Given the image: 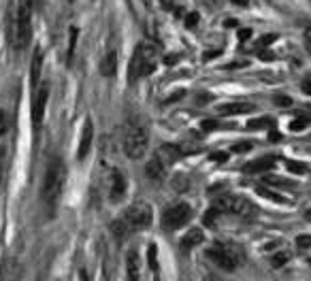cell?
<instances>
[{"mask_svg": "<svg viewBox=\"0 0 311 281\" xmlns=\"http://www.w3.org/2000/svg\"><path fill=\"white\" fill-rule=\"evenodd\" d=\"M290 260V253H286V251H279V253H275L273 258H271V264L275 266V268H279V266H283L286 262Z\"/></svg>", "mask_w": 311, "mask_h": 281, "instance_id": "obj_24", "label": "cell"}, {"mask_svg": "<svg viewBox=\"0 0 311 281\" xmlns=\"http://www.w3.org/2000/svg\"><path fill=\"white\" fill-rule=\"evenodd\" d=\"M220 215H224V213H222V211H220L215 205H211L209 209L205 211V215H202V222H205L207 226H213L215 222H218V217H220Z\"/></svg>", "mask_w": 311, "mask_h": 281, "instance_id": "obj_20", "label": "cell"}, {"mask_svg": "<svg viewBox=\"0 0 311 281\" xmlns=\"http://www.w3.org/2000/svg\"><path fill=\"white\" fill-rule=\"evenodd\" d=\"M9 128V121H7V111H0V134H5Z\"/></svg>", "mask_w": 311, "mask_h": 281, "instance_id": "obj_33", "label": "cell"}, {"mask_svg": "<svg viewBox=\"0 0 311 281\" xmlns=\"http://www.w3.org/2000/svg\"><path fill=\"white\" fill-rule=\"evenodd\" d=\"M307 126H309V117L301 115V117H296L292 124H290V130H292V132H301V130H305Z\"/></svg>", "mask_w": 311, "mask_h": 281, "instance_id": "obj_23", "label": "cell"}, {"mask_svg": "<svg viewBox=\"0 0 311 281\" xmlns=\"http://www.w3.org/2000/svg\"><path fill=\"white\" fill-rule=\"evenodd\" d=\"M47 100H49V83H43L34 90V98H32V126L41 128L43 117L47 111Z\"/></svg>", "mask_w": 311, "mask_h": 281, "instance_id": "obj_9", "label": "cell"}, {"mask_svg": "<svg viewBox=\"0 0 311 281\" xmlns=\"http://www.w3.org/2000/svg\"><path fill=\"white\" fill-rule=\"evenodd\" d=\"M149 145V128L141 117H130L124 126V141L122 147L124 154L130 160H139V158L145 156Z\"/></svg>", "mask_w": 311, "mask_h": 281, "instance_id": "obj_1", "label": "cell"}, {"mask_svg": "<svg viewBox=\"0 0 311 281\" xmlns=\"http://www.w3.org/2000/svg\"><path fill=\"white\" fill-rule=\"evenodd\" d=\"M145 173L151 181H162L166 177V173H169V164H166L158 154H153L151 160L145 164Z\"/></svg>", "mask_w": 311, "mask_h": 281, "instance_id": "obj_10", "label": "cell"}, {"mask_svg": "<svg viewBox=\"0 0 311 281\" xmlns=\"http://www.w3.org/2000/svg\"><path fill=\"white\" fill-rule=\"evenodd\" d=\"M41 70H43V49L37 47V49H34V56H32V64H30V83H32L34 90L39 88Z\"/></svg>", "mask_w": 311, "mask_h": 281, "instance_id": "obj_15", "label": "cell"}, {"mask_svg": "<svg viewBox=\"0 0 311 281\" xmlns=\"http://www.w3.org/2000/svg\"><path fill=\"white\" fill-rule=\"evenodd\" d=\"M205 256L211 260V264L222 268V271H235L237 264H239V258L235 256V251L226 245H213L205 251Z\"/></svg>", "mask_w": 311, "mask_h": 281, "instance_id": "obj_8", "label": "cell"}, {"mask_svg": "<svg viewBox=\"0 0 311 281\" xmlns=\"http://www.w3.org/2000/svg\"><path fill=\"white\" fill-rule=\"evenodd\" d=\"M275 162H277V158H275V156H265V158H258V160H252L249 164H245L243 170H245V173H249V175L265 173V170H271L275 166Z\"/></svg>", "mask_w": 311, "mask_h": 281, "instance_id": "obj_13", "label": "cell"}, {"mask_svg": "<svg viewBox=\"0 0 311 281\" xmlns=\"http://www.w3.org/2000/svg\"><path fill=\"white\" fill-rule=\"evenodd\" d=\"M275 105H283V107H288V105H292V100L288 98V96H275Z\"/></svg>", "mask_w": 311, "mask_h": 281, "instance_id": "obj_35", "label": "cell"}, {"mask_svg": "<svg viewBox=\"0 0 311 281\" xmlns=\"http://www.w3.org/2000/svg\"><path fill=\"white\" fill-rule=\"evenodd\" d=\"M126 262H128V277H130V279H137V277H139V253H137L135 249L128 251Z\"/></svg>", "mask_w": 311, "mask_h": 281, "instance_id": "obj_18", "label": "cell"}, {"mask_svg": "<svg viewBox=\"0 0 311 281\" xmlns=\"http://www.w3.org/2000/svg\"><path fill=\"white\" fill-rule=\"evenodd\" d=\"M64 183H66V166L60 160H51V164L45 170V179H43V188H41L43 205L49 211H54L58 207L62 190H64Z\"/></svg>", "mask_w": 311, "mask_h": 281, "instance_id": "obj_2", "label": "cell"}, {"mask_svg": "<svg viewBox=\"0 0 311 281\" xmlns=\"http://www.w3.org/2000/svg\"><path fill=\"white\" fill-rule=\"evenodd\" d=\"M200 126H202V130H205V132H211V130L218 128V121H215V119H205Z\"/></svg>", "mask_w": 311, "mask_h": 281, "instance_id": "obj_32", "label": "cell"}, {"mask_svg": "<svg viewBox=\"0 0 311 281\" xmlns=\"http://www.w3.org/2000/svg\"><path fill=\"white\" fill-rule=\"evenodd\" d=\"M209 3H215V0H209Z\"/></svg>", "mask_w": 311, "mask_h": 281, "instance_id": "obj_41", "label": "cell"}, {"mask_svg": "<svg viewBox=\"0 0 311 281\" xmlns=\"http://www.w3.org/2000/svg\"><path fill=\"white\" fill-rule=\"evenodd\" d=\"M249 149H252V143H249V141H241V143H237L235 147H232L235 154H243V151H249Z\"/></svg>", "mask_w": 311, "mask_h": 281, "instance_id": "obj_29", "label": "cell"}, {"mask_svg": "<svg viewBox=\"0 0 311 281\" xmlns=\"http://www.w3.org/2000/svg\"><path fill=\"white\" fill-rule=\"evenodd\" d=\"M205 241V232H202L200 228H192L186 232V237L182 239V243H179V247H182V251H190L192 247L200 245V243Z\"/></svg>", "mask_w": 311, "mask_h": 281, "instance_id": "obj_14", "label": "cell"}, {"mask_svg": "<svg viewBox=\"0 0 311 281\" xmlns=\"http://www.w3.org/2000/svg\"><path fill=\"white\" fill-rule=\"evenodd\" d=\"M305 47H307V52L311 54V28L305 32Z\"/></svg>", "mask_w": 311, "mask_h": 281, "instance_id": "obj_37", "label": "cell"}, {"mask_svg": "<svg viewBox=\"0 0 311 281\" xmlns=\"http://www.w3.org/2000/svg\"><path fill=\"white\" fill-rule=\"evenodd\" d=\"M92 141H94V124H92V119L88 117L86 124H83V130H81V139H79V149H77V158H79V160H83V158L90 154Z\"/></svg>", "mask_w": 311, "mask_h": 281, "instance_id": "obj_11", "label": "cell"}, {"mask_svg": "<svg viewBox=\"0 0 311 281\" xmlns=\"http://www.w3.org/2000/svg\"><path fill=\"white\" fill-rule=\"evenodd\" d=\"M192 217H194V211H192L190 205H186V202L171 205V207H166L164 213H162V228L166 232L179 230V228H184Z\"/></svg>", "mask_w": 311, "mask_h": 281, "instance_id": "obj_6", "label": "cell"}, {"mask_svg": "<svg viewBox=\"0 0 311 281\" xmlns=\"http://www.w3.org/2000/svg\"><path fill=\"white\" fill-rule=\"evenodd\" d=\"M301 90H303V94L311 96V72H307V75L303 77V81H301Z\"/></svg>", "mask_w": 311, "mask_h": 281, "instance_id": "obj_27", "label": "cell"}, {"mask_svg": "<svg viewBox=\"0 0 311 281\" xmlns=\"http://www.w3.org/2000/svg\"><path fill=\"white\" fill-rule=\"evenodd\" d=\"M156 64H158V49H156V45H151L147 41L139 43L133 54V60H130V66H128V81L137 83L139 79L151 75L156 70Z\"/></svg>", "mask_w": 311, "mask_h": 281, "instance_id": "obj_3", "label": "cell"}, {"mask_svg": "<svg viewBox=\"0 0 311 281\" xmlns=\"http://www.w3.org/2000/svg\"><path fill=\"white\" fill-rule=\"evenodd\" d=\"M198 13H188V17H186V26L188 28H194L196 26V23H198Z\"/></svg>", "mask_w": 311, "mask_h": 281, "instance_id": "obj_31", "label": "cell"}, {"mask_svg": "<svg viewBox=\"0 0 311 281\" xmlns=\"http://www.w3.org/2000/svg\"><path fill=\"white\" fill-rule=\"evenodd\" d=\"M230 3H235V5H239V7H247L249 0H230Z\"/></svg>", "mask_w": 311, "mask_h": 281, "instance_id": "obj_38", "label": "cell"}, {"mask_svg": "<svg viewBox=\"0 0 311 281\" xmlns=\"http://www.w3.org/2000/svg\"><path fill=\"white\" fill-rule=\"evenodd\" d=\"M124 222L128 224L130 232L133 230H143L149 228L153 222V211L147 202H135L133 207H128V211L124 215Z\"/></svg>", "mask_w": 311, "mask_h": 281, "instance_id": "obj_7", "label": "cell"}, {"mask_svg": "<svg viewBox=\"0 0 311 281\" xmlns=\"http://www.w3.org/2000/svg\"><path fill=\"white\" fill-rule=\"evenodd\" d=\"M109 196L113 202H119L124 196H126V179L124 175L119 173V170H115L113 177H111V186H109Z\"/></svg>", "mask_w": 311, "mask_h": 281, "instance_id": "obj_12", "label": "cell"}, {"mask_svg": "<svg viewBox=\"0 0 311 281\" xmlns=\"http://www.w3.org/2000/svg\"><path fill=\"white\" fill-rule=\"evenodd\" d=\"M305 219H307V222H311V207H309V209L305 211Z\"/></svg>", "mask_w": 311, "mask_h": 281, "instance_id": "obj_40", "label": "cell"}, {"mask_svg": "<svg viewBox=\"0 0 311 281\" xmlns=\"http://www.w3.org/2000/svg\"><path fill=\"white\" fill-rule=\"evenodd\" d=\"M147 258H149V266L153 268H158V260H156V245H149V253H147Z\"/></svg>", "mask_w": 311, "mask_h": 281, "instance_id": "obj_30", "label": "cell"}, {"mask_svg": "<svg viewBox=\"0 0 311 281\" xmlns=\"http://www.w3.org/2000/svg\"><path fill=\"white\" fill-rule=\"evenodd\" d=\"M111 230H113L115 239H119V241H122V239H124V237L128 235V232H130L128 224L124 222V217H122V219H117V222H113V224H111Z\"/></svg>", "mask_w": 311, "mask_h": 281, "instance_id": "obj_19", "label": "cell"}, {"mask_svg": "<svg viewBox=\"0 0 311 281\" xmlns=\"http://www.w3.org/2000/svg\"><path fill=\"white\" fill-rule=\"evenodd\" d=\"M294 243H296L298 249H309L311 247V235H298Z\"/></svg>", "mask_w": 311, "mask_h": 281, "instance_id": "obj_26", "label": "cell"}, {"mask_svg": "<svg viewBox=\"0 0 311 281\" xmlns=\"http://www.w3.org/2000/svg\"><path fill=\"white\" fill-rule=\"evenodd\" d=\"M273 41H277V34H265V36H262V39H258L256 41V47H254V49H267V47L273 43Z\"/></svg>", "mask_w": 311, "mask_h": 281, "instance_id": "obj_22", "label": "cell"}, {"mask_svg": "<svg viewBox=\"0 0 311 281\" xmlns=\"http://www.w3.org/2000/svg\"><path fill=\"white\" fill-rule=\"evenodd\" d=\"M269 139H271V141H279L281 137H279V134H277V132H275V130H271V134H269Z\"/></svg>", "mask_w": 311, "mask_h": 281, "instance_id": "obj_39", "label": "cell"}, {"mask_svg": "<svg viewBox=\"0 0 311 281\" xmlns=\"http://www.w3.org/2000/svg\"><path fill=\"white\" fill-rule=\"evenodd\" d=\"M100 72L105 77H115V72H117V52L115 49H109L100 60Z\"/></svg>", "mask_w": 311, "mask_h": 281, "instance_id": "obj_16", "label": "cell"}, {"mask_svg": "<svg viewBox=\"0 0 311 281\" xmlns=\"http://www.w3.org/2000/svg\"><path fill=\"white\" fill-rule=\"evenodd\" d=\"M249 130H260V128H273V119L271 117H258V119H252L247 124Z\"/></svg>", "mask_w": 311, "mask_h": 281, "instance_id": "obj_21", "label": "cell"}, {"mask_svg": "<svg viewBox=\"0 0 311 281\" xmlns=\"http://www.w3.org/2000/svg\"><path fill=\"white\" fill-rule=\"evenodd\" d=\"M77 28H70V39H68V62L73 60V52H75V45H77Z\"/></svg>", "mask_w": 311, "mask_h": 281, "instance_id": "obj_25", "label": "cell"}, {"mask_svg": "<svg viewBox=\"0 0 311 281\" xmlns=\"http://www.w3.org/2000/svg\"><path fill=\"white\" fill-rule=\"evenodd\" d=\"M288 168H290V173H296V175L307 173V166L305 164H298V162H288Z\"/></svg>", "mask_w": 311, "mask_h": 281, "instance_id": "obj_28", "label": "cell"}, {"mask_svg": "<svg viewBox=\"0 0 311 281\" xmlns=\"http://www.w3.org/2000/svg\"><path fill=\"white\" fill-rule=\"evenodd\" d=\"M211 160H215V162H226V160H228V154H226V151H215V154H211Z\"/></svg>", "mask_w": 311, "mask_h": 281, "instance_id": "obj_34", "label": "cell"}, {"mask_svg": "<svg viewBox=\"0 0 311 281\" xmlns=\"http://www.w3.org/2000/svg\"><path fill=\"white\" fill-rule=\"evenodd\" d=\"M213 205L218 207L222 213H232L239 217H254V213H256V207L247 198L237 196V194H222Z\"/></svg>", "mask_w": 311, "mask_h": 281, "instance_id": "obj_5", "label": "cell"}, {"mask_svg": "<svg viewBox=\"0 0 311 281\" xmlns=\"http://www.w3.org/2000/svg\"><path fill=\"white\" fill-rule=\"evenodd\" d=\"M247 111H254V107L247 103H230V105H222L218 109V115L226 117V115H239V113H247Z\"/></svg>", "mask_w": 311, "mask_h": 281, "instance_id": "obj_17", "label": "cell"}, {"mask_svg": "<svg viewBox=\"0 0 311 281\" xmlns=\"http://www.w3.org/2000/svg\"><path fill=\"white\" fill-rule=\"evenodd\" d=\"M249 36H252V30H249V28H241V30H239V39H241V41H247Z\"/></svg>", "mask_w": 311, "mask_h": 281, "instance_id": "obj_36", "label": "cell"}, {"mask_svg": "<svg viewBox=\"0 0 311 281\" xmlns=\"http://www.w3.org/2000/svg\"><path fill=\"white\" fill-rule=\"evenodd\" d=\"M68 3H70V0H68Z\"/></svg>", "mask_w": 311, "mask_h": 281, "instance_id": "obj_42", "label": "cell"}, {"mask_svg": "<svg viewBox=\"0 0 311 281\" xmlns=\"http://www.w3.org/2000/svg\"><path fill=\"white\" fill-rule=\"evenodd\" d=\"M32 13H34V0H17L15 26H13V45L17 49L28 47L32 39Z\"/></svg>", "mask_w": 311, "mask_h": 281, "instance_id": "obj_4", "label": "cell"}]
</instances>
